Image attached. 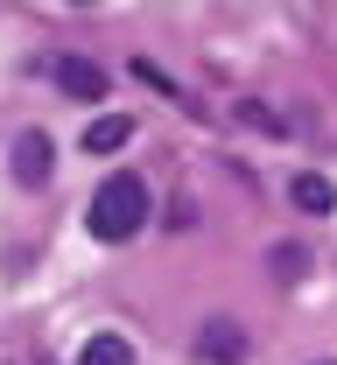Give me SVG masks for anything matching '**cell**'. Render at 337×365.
Here are the masks:
<instances>
[{"label":"cell","mask_w":337,"mask_h":365,"mask_svg":"<svg viewBox=\"0 0 337 365\" xmlns=\"http://www.w3.org/2000/svg\"><path fill=\"white\" fill-rule=\"evenodd\" d=\"M85 225H92V239H105V246L134 239V232L147 225V182L141 176H105V190H98L92 211H85Z\"/></svg>","instance_id":"obj_1"},{"label":"cell","mask_w":337,"mask_h":365,"mask_svg":"<svg viewBox=\"0 0 337 365\" xmlns=\"http://www.w3.org/2000/svg\"><path fill=\"white\" fill-rule=\"evenodd\" d=\"M246 330L232 317H204V330H197V359L204 365H246Z\"/></svg>","instance_id":"obj_2"},{"label":"cell","mask_w":337,"mask_h":365,"mask_svg":"<svg viewBox=\"0 0 337 365\" xmlns=\"http://www.w3.org/2000/svg\"><path fill=\"white\" fill-rule=\"evenodd\" d=\"M49 78L71 91V98H85V106H98V98H105V71H98L92 56H56V63H49Z\"/></svg>","instance_id":"obj_3"},{"label":"cell","mask_w":337,"mask_h":365,"mask_svg":"<svg viewBox=\"0 0 337 365\" xmlns=\"http://www.w3.org/2000/svg\"><path fill=\"white\" fill-rule=\"evenodd\" d=\"M49 169H56V162H49V134H21L14 140V176L28 182V190H43Z\"/></svg>","instance_id":"obj_4"},{"label":"cell","mask_w":337,"mask_h":365,"mask_svg":"<svg viewBox=\"0 0 337 365\" xmlns=\"http://www.w3.org/2000/svg\"><path fill=\"white\" fill-rule=\"evenodd\" d=\"M289 204H295V211H309V218H323V211H337V190H331V176L302 169V176L289 182Z\"/></svg>","instance_id":"obj_5"},{"label":"cell","mask_w":337,"mask_h":365,"mask_svg":"<svg viewBox=\"0 0 337 365\" xmlns=\"http://www.w3.org/2000/svg\"><path fill=\"white\" fill-rule=\"evenodd\" d=\"M120 140H134V120H127V113H105V120L85 127V148H92V155H113Z\"/></svg>","instance_id":"obj_6"},{"label":"cell","mask_w":337,"mask_h":365,"mask_svg":"<svg viewBox=\"0 0 337 365\" xmlns=\"http://www.w3.org/2000/svg\"><path fill=\"white\" fill-rule=\"evenodd\" d=\"M78 365H134V344H127V337H92V344L78 351Z\"/></svg>","instance_id":"obj_7"},{"label":"cell","mask_w":337,"mask_h":365,"mask_svg":"<svg viewBox=\"0 0 337 365\" xmlns=\"http://www.w3.org/2000/svg\"><path fill=\"white\" fill-rule=\"evenodd\" d=\"M267 267L281 274V281H302V267H309V253H302V246H274V253H267Z\"/></svg>","instance_id":"obj_8"},{"label":"cell","mask_w":337,"mask_h":365,"mask_svg":"<svg viewBox=\"0 0 337 365\" xmlns=\"http://www.w3.org/2000/svg\"><path fill=\"white\" fill-rule=\"evenodd\" d=\"M239 120H246V127H260V134H281V120H274L260 98H239Z\"/></svg>","instance_id":"obj_9"},{"label":"cell","mask_w":337,"mask_h":365,"mask_svg":"<svg viewBox=\"0 0 337 365\" xmlns=\"http://www.w3.org/2000/svg\"><path fill=\"white\" fill-rule=\"evenodd\" d=\"M316 365H337V359H316Z\"/></svg>","instance_id":"obj_10"}]
</instances>
